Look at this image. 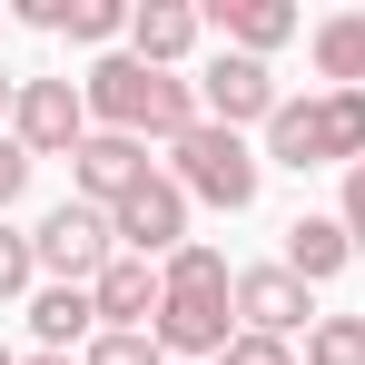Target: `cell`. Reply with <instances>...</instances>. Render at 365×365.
<instances>
[{
  "instance_id": "obj_27",
  "label": "cell",
  "mask_w": 365,
  "mask_h": 365,
  "mask_svg": "<svg viewBox=\"0 0 365 365\" xmlns=\"http://www.w3.org/2000/svg\"><path fill=\"white\" fill-rule=\"evenodd\" d=\"M0 30H10V10H0Z\"/></svg>"
},
{
  "instance_id": "obj_26",
  "label": "cell",
  "mask_w": 365,
  "mask_h": 365,
  "mask_svg": "<svg viewBox=\"0 0 365 365\" xmlns=\"http://www.w3.org/2000/svg\"><path fill=\"white\" fill-rule=\"evenodd\" d=\"M0 365H20V356H10V346H0Z\"/></svg>"
},
{
  "instance_id": "obj_23",
  "label": "cell",
  "mask_w": 365,
  "mask_h": 365,
  "mask_svg": "<svg viewBox=\"0 0 365 365\" xmlns=\"http://www.w3.org/2000/svg\"><path fill=\"white\" fill-rule=\"evenodd\" d=\"M336 217H346V237H356V257H365V158L346 168V197H336Z\"/></svg>"
},
{
  "instance_id": "obj_7",
  "label": "cell",
  "mask_w": 365,
  "mask_h": 365,
  "mask_svg": "<svg viewBox=\"0 0 365 365\" xmlns=\"http://www.w3.org/2000/svg\"><path fill=\"white\" fill-rule=\"evenodd\" d=\"M10 138H20L30 158H69V148L89 138V99H79V79H69V69H40V79H20Z\"/></svg>"
},
{
  "instance_id": "obj_8",
  "label": "cell",
  "mask_w": 365,
  "mask_h": 365,
  "mask_svg": "<svg viewBox=\"0 0 365 365\" xmlns=\"http://www.w3.org/2000/svg\"><path fill=\"white\" fill-rule=\"evenodd\" d=\"M237 326H247V336H277V346H306V326H316V287H306L287 257L237 267Z\"/></svg>"
},
{
  "instance_id": "obj_3",
  "label": "cell",
  "mask_w": 365,
  "mask_h": 365,
  "mask_svg": "<svg viewBox=\"0 0 365 365\" xmlns=\"http://www.w3.org/2000/svg\"><path fill=\"white\" fill-rule=\"evenodd\" d=\"M257 158L267 168H356L365 158V89H306V99H287L277 119H267V138H257Z\"/></svg>"
},
{
  "instance_id": "obj_15",
  "label": "cell",
  "mask_w": 365,
  "mask_h": 365,
  "mask_svg": "<svg viewBox=\"0 0 365 365\" xmlns=\"http://www.w3.org/2000/svg\"><path fill=\"white\" fill-rule=\"evenodd\" d=\"M287 267H297L306 287L346 277V267H356V237H346V217H336V207H306L297 227H287Z\"/></svg>"
},
{
  "instance_id": "obj_5",
  "label": "cell",
  "mask_w": 365,
  "mask_h": 365,
  "mask_svg": "<svg viewBox=\"0 0 365 365\" xmlns=\"http://www.w3.org/2000/svg\"><path fill=\"white\" fill-rule=\"evenodd\" d=\"M187 79H197V119L237 128V138H267V119L287 109L277 69H267V60H247V50H207V60L187 69Z\"/></svg>"
},
{
  "instance_id": "obj_6",
  "label": "cell",
  "mask_w": 365,
  "mask_h": 365,
  "mask_svg": "<svg viewBox=\"0 0 365 365\" xmlns=\"http://www.w3.org/2000/svg\"><path fill=\"white\" fill-rule=\"evenodd\" d=\"M30 257H40V287H89V277L119 257V227H109V207L60 197V207L30 227Z\"/></svg>"
},
{
  "instance_id": "obj_14",
  "label": "cell",
  "mask_w": 365,
  "mask_h": 365,
  "mask_svg": "<svg viewBox=\"0 0 365 365\" xmlns=\"http://www.w3.org/2000/svg\"><path fill=\"white\" fill-rule=\"evenodd\" d=\"M20 316H30V356H89L99 346V297L89 287H40Z\"/></svg>"
},
{
  "instance_id": "obj_18",
  "label": "cell",
  "mask_w": 365,
  "mask_h": 365,
  "mask_svg": "<svg viewBox=\"0 0 365 365\" xmlns=\"http://www.w3.org/2000/svg\"><path fill=\"white\" fill-rule=\"evenodd\" d=\"M297 365H365V316H316Z\"/></svg>"
},
{
  "instance_id": "obj_16",
  "label": "cell",
  "mask_w": 365,
  "mask_h": 365,
  "mask_svg": "<svg viewBox=\"0 0 365 365\" xmlns=\"http://www.w3.org/2000/svg\"><path fill=\"white\" fill-rule=\"evenodd\" d=\"M306 60H316V89H365V10H326L306 30Z\"/></svg>"
},
{
  "instance_id": "obj_2",
  "label": "cell",
  "mask_w": 365,
  "mask_h": 365,
  "mask_svg": "<svg viewBox=\"0 0 365 365\" xmlns=\"http://www.w3.org/2000/svg\"><path fill=\"white\" fill-rule=\"evenodd\" d=\"M79 99H89V128H119V138H187L197 128V79L187 69H148L128 50H99L79 69Z\"/></svg>"
},
{
  "instance_id": "obj_19",
  "label": "cell",
  "mask_w": 365,
  "mask_h": 365,
  "mask_svg": "<svg viewBox=\"0 0 365 365\" xmlns=\"http://www.w3.org/2000/svg\"><path fill=\"white\" fill-rule=\"evenodd\" d=\"M40 297V257H30V227L0 217V306H30Z\"/></svg>"
},
{
  "instance_id": "obj_20",
  "label": "cell",
  "mask_w": 365,
  "mask_h": 365,
  "mask_svg": "<svg viewBox=\"0 0 365 365\" xmlns=\"http://www.w3.org/2000/svg\"><path fill=\"white\" fill-rule=\"evenodd\" d=\"M79 365H168V346H158V336H99Z\"/></svg>"
},
{
  "instance_id": "obj_25",
  "label": "cell",
  "mask_w": 365,
  "mask_h": 365,
  "mask_svg": "<svg viewBox=\"0 0 365 365\" xmlns=\"http://www.w3.org/2000/svg\"><path fill=\"white\" fill-rule=\"evenodd\" d=\"M20 365H79V356H20Z\"/></svg>"
},
{
  "instance_id": "obj_12",
  "label": "cell",
  "mask_w": 365,
  "mask_h": 365,
  "mask_svg": "<svg viewBox=\"0 0 365 365\" xmlns=\"http://www.w3.org/2000/svg\"><path fill=\"white\" fill-rule=\"evenodd\" d=\"M89 297H99V336H148V326H158V267L119 247V257L89 277Z\"/></svg>"
},
{
  "instance_id": "obj_13",
  "label": "cell",
  "mask_w": 365,
  "mask_h": 365,
  "mask_svg": "<svg viewBox=\"0 0 365 365\" xmlns=\"http://www.w3.org/2000/svg\"><path fill=\"white\" fill-rule=\"evenodd\" d=\"M207 30H217V50L277 60V50L306 30V10H297V0H207Z\"/></svg>"
},
{
  "instance_id": "obj_4",
  "label": "cell",
  "mask_w": 365,
  "mask_h": 365,
  "mask_svg": "<svg viewBox=\"0 0 365 365\" xmlns=\"http://www.w3.org/2000/svg\"><path fill=\"white\" fill-rule=\"evenodd\" d=\"M168 178L187 187V207H227V217H247L257 187H267V158H257V138L197 119L187 138H168Z\"/></svg>"
},
{
  "instance_id": "obj_22",
  "label": "cell",
  "mask_w": 365,
  "mask_h": 365,
  "mask_svg": "<svg viewBox=\"0 0 365 365\" xmlns=\"http://www.w3.org/2000/svg\"><path fill=\"white\" fill-rule=\"evenodd\" d=\"M217 365H297V346H277V336H247V326H237V346H227Z\"/></svg>"
},
{
  "instance_id": "obj_10",
  "label": "cell",
  "mask_w": 365,
  "mask_h": 365,
  "mask_svg": "<svg viewBox=\"0 0 365 365\" xmlns=\"http://www.w3.org/2000/svg\"><path fill=\"white\" fill-rule=\"evenodd\" d=\"M158 178V158H148V138H119V128H89L79 148H69V197H89V207H119L128 187Z\"/></svg>"
},
{
  "instance_id": "obj_17",
  "label": "cell",
  "mask_w": 365,
  "mask_h": 365,
  "mask_svg": "<svg viewBox=\"0 0 365 365\" xmlns=\"http://www.w3.org/2000/svg\"><path fill=\"white\" fill-rule=\"evenodd\" d=\"M128 10H138V0H69V10H60V40L89 50V60H99V50H128Z\"/></svg>"
},
{
  "instance_id": "obj_24",
  "label": "cell",
  "mask_w": 365,
  "mask_h": 365,
  "mask_svg": "<svg viewBox=\"0 0 365 365\" xmlns=\"http://www.w3.org/2000/svg\"><path fill=\"white\" fill-rule=\"evenodd\" d=\"M10 109H20V79H10V69H0V128H10Z\"/></svg>"
},
{
  "instance_id": "obj_21",
  "label": "cell",
  "mask_w": 365,
  "mask_h": 365,
  "mask_svg": "<svg viewBox=\"0 0 365 365\" xmlns=\"http://www.w3.org/2000/svg\"><path fill=\"white\" fill-rule=\"evenodd\" d=\"M30 168H40V158H30V148H20V138L0 128V217H10V207L30 197Z\"/></svg>"
},
{
  "instance_id": "obj_11",
  "label": "cell",
  "mask_w": 365,
  "mask_h": 365,
  "mask_svg": "<svg viewBox=\"0 0 365 365\" xmlns=\"http://www.w3.org/2000/svg\"><path fill=\"white\" fill-rule=\"evenodd\" d=\"M128 60L197 69L207 60V10H197V0H138V10H128Z\"/></svg>"
},
{
  "instance_id": "obj_1",
  "label": "cell",
  "mask_w": 365,
  "mask_h": 365,
  "mask_svg": "<svg viewBox=\"0 0 365 365\" xmlns=\"http://www.w3.org/2000/svg\"><path fill=\"white\" fill-rule=\"evenodd\" d=\"M158 346H168V365L178 356H227L237 346V267L217 257L207 237H187L168 267H158V326H148Z\"/></svg>"
},
{
  "instance_id": "obj_9",
  "label": "cell",
  "mask_w": 365,
  "mask_h": 365,
  "mask_svg": "<svg viewBox=\"0 0 365 365\" xmlns=\"http://www.w3.org/2000/svg\"><path fill=\"white\" fill-rule=\"evenodd\" d=\"M109 227H119V247H128V257H148V267H168V257L187 247V187L168 178V168H158L148 187H128L119 207H109Z\"/></svg>"
}]
</instances>
